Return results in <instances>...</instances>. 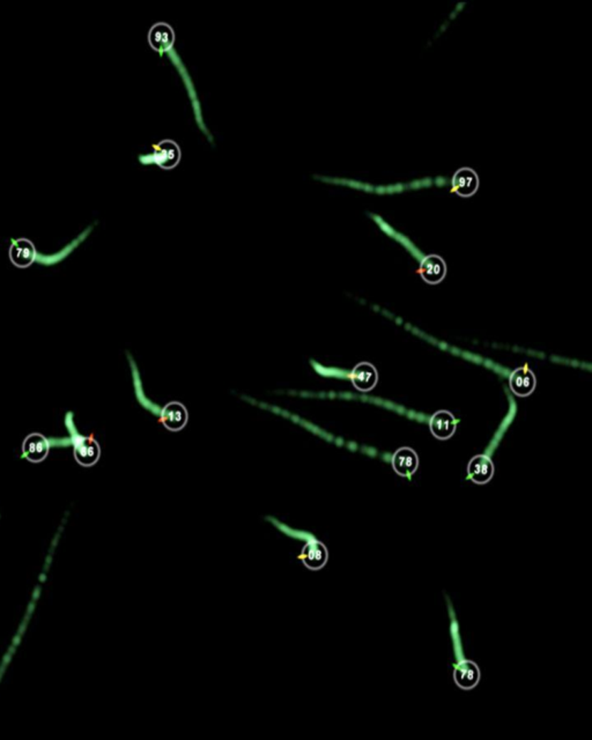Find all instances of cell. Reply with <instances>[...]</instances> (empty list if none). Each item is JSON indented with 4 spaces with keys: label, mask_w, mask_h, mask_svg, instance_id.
<instances>
[{
    "label": "cell",
    "mask_w": 592,
    "mask_h": 740,
    "mask_svg": "<svg viewBox=\"0 0 592 740\" xmlns=\"http://www.w3.org/2000/svg\"><path fill=\"white\" fill-rule=\"evenodd\" d=\"M50 443L43 435L31 434L26 438L22 444L24 456L31 463H40L48 456L49 453Z\"/></svg>",
    "instance_id": "11"
},
{
    "label": "cell",
    "mask_w": 592,
    "mask_h": 740,
    "mask_svg": "<svg viewBox=\"0 0 592 740\" xmlns=\"http://www.w3.org/2000/svg\"><path fill=\"white\" fill-rule=\"evenodd\" d=\"M301 559L310 569H321L327 561V548L320 542H310L303 548Z\"/></svg>",
    "instance_id": "16"
},
{
    "label": "cell",
    "mask_w": 592,
    "mask_h": 740,
    "mask_svg": "<svg viewBox=\"0 0 592 740\" xmlns=\"http://www.w3.org/2000/svg\"><path fill=\"white\" fill-rule=\"evenodd\" d=\"M352 383L357 390L361 392H369L375 388L379 382V373L369 362H361L352 370Z\"/></svg>",
    "instance_id": "3"
},
{
    "label": "cell",
    "mask_w": 592,
    "mask_h": 740,
    "mask_svg": "<svg viewBox=\"0 0 592 740\" xmlns=\"http://www.w3.org/2000/svg\"><path fill=\"white\" fill-rule=\"evenodd\" d=\"M537 386V379L528 367L519 368L510 374L509 386L511 391L519 397H528L531 395Z\"/></svg>",
    "instance_id": "7"
},
{
    "label": "cell",
    "mask_w": 592,
    "mask_h": 740,
    "mask_svg": "<svg viewBox=\"0 0 592 740\" xmlns=\"http://www.w3.org/2000/svg\"><path fill=\"white\" fill-rule=\"evenodd\" d=\"M165 55L168 56L171 64L174 65L176 70L178 71V73H180V77L183 80L184 86H185L186 92H188V96H189L190 101H191V106H193L195 123H197L199 130H200V131L208 137V140L213 143V137H212L211 133H210L208 128L205 125L204 118H203L202 106H200V102H199L198 94H197V91H195L193 78L190 77L189 71L185 68L183 61L180 58V55L176 52V50L170 49L169 51L165 52Z\"/></svg>",
    "instance_id": "1"
},
{
    "label": "cell",
    "mask_w": 592,
    "mask_h": 740,
    "mask_svg": "<svg viewBox=\"0 0 592 740\" xmlns=\"http://www.w3.org/2000/svg\"><path fill=\"white\" fill-rule=\"evenodd\" d=\"M456 427H457V420L454 414L446 410L439 411L437 413L433 414L431 421H429L432 434L437 440L444 441L452 438L455 434Z\"/></svg>",
    "instance_id": "8"
},
{
    "label": "cell",
    "mask_w": 592,
    "mask_h": 740,
    "mask_svg": "<svg viewBox=\"0 0 592 740\" xmlns=\"http://www.w3.org/2000/svg\"><path fill=\"white\" fill-rule=\"evenodd\" d=\"M101 449L92 438H79L74 442V458L81 466L89 468L98 463Z\"/></svg>",
    "instance_id": "5"
},
{
    "label": "cell",
    "mask_w": 592,
    "mask_h": 740,
    "mask_svg": "<svg viewBox=\"0 0 592 740\" xmlns=\"http://www.w3.org/2000/svg\"><path fill=\"white\" fill-rule=\"evenodd\" d=\"M9 259L19 269H26L36 259V249L29 240H16L9 248Z\"/></svg>",
    "instance_id": "6"
},
{
    "label": "cell",
    "mask_w": 592,
    "mask_h": 740,
    "mask_svg": "<svg viewBox=\"0 0 592 740\" xmlns=\"http://www.w3.org/2000/svg\"><path fill=\"white\" fill-rule=\"evenodd\" d=\"M478 187H479V178L472 169H459L452 178V189L458 196H472L476 192Z\"/></svg>",
    "instance_id": "12"
},
{
    "label": "cell",
    "mask_w": 592,
    "mask_h": 740,
    "mask_svg": "<svg viewBox=\"0 0 592 740\" xmlns=\"http://www.w3.org/2000/svg\"><path fill=\"white\" fill-rule=\"evenodd\" d=\"M454 679L458 687L463 689H471L476 687L479 682L480 671L476 664L471 661H463L456 667Z\"/></svg>",
    "instance_id": "14"
},
{
    "label": "cell",
    "mask_w": 592,
    "mask_h": 740,
    "mask_svg": "<svg viewBox=\"0 0 592 740\" xmlns=\"http://www.w3.org/2000/svg\"><path fill=\"white\" fill-rule=\"evenodd\" d=\"M419 274L429 284H437L446 278V262L437 255H429L422 259L418 269Z\"/></svg>",
    "instance_id": "4"
},
{
    "label": "cell",
    "mask_w": 592,
    "mask_h": 740,
    "mask_svg": "<svg viewBox=\"0 0 592 740\" xmlns=\"http://www.w3.org/2000/svg\"><path fill=\"white\" fill-rule=\"evenodd\" d=\"M161 421L169 431H180L188 422V411L180 403H169L162 410Z\"/></svg>",
    "instance_id": "13"
},
{
    "label": "cell",
    "mask_w": 592,
    "mask_h": 740,
    "mask_svg": "<svg viewBox=\"0 0 592 740\" xmlns=\"http://www.w3.org/2000/svg\"><path fill=\"white\" fill-rule=\"evenodd\" d=\"M180 152L178 146L173 141L165 140L154 146V152L141 156V163L144 165H159L161 168H174L180 161Z\"/></svg>",
    "instance_id": "2"
},
{
    "label": "cell",
    "mask_w": 592,
    "mask_h": 740,
    "mask_svg": "<svg viewBox=\"0 0 592 740\" xmlns=\"http://www.w3.org/2000/svg\"><path fill=\"white\" fill-rule=\"evenodd\" d=\"M469 478L478 485H485L491 481L494 474V464L486 455H476L471 459L467 466Z\"/></svg>",
    "instance_id": "10"
},
{
    "label": "cell",
    "mask_w": 592,
    "mask_h": 740,
    "mask_svg": "<svg viewBox=\"0 0 592 740\" xmlns=\"http://www.w3.org/2000/svg\"><path fill=\"white\" fill-rule=\"evenodd\" d=\"M150 43L162 56L173 49L174 31L165 24H158L150 29Z\"/></svg>",
    "instance_id": "15"
},
{
    "label": "cell",
    "mask_w": 592,
    "mask_h": 740,
    "mask_svg": "<svg viewBox=\"0 0 592 740\" xmlns=\"http://www.w3.org/2000/svg\"><path fill=\"white\" fill-rule=\"evenodd\" d=\"M391 463L396 473L402 477H411L418 470V455L411 448H400L394 453Z\"/></svg>",
    "instance_id": "9"
}]
</instances>
